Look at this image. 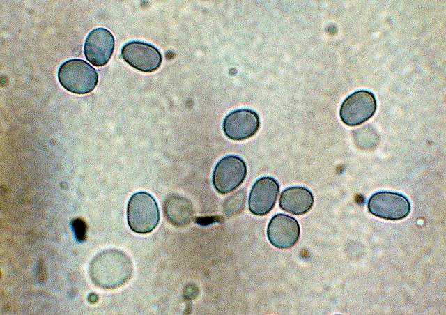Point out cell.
I'll use <instances>...</instances> for the list:
<instances>
[{"label": "cell", "instance_id": "9a60e30c", "mask_svg": "<svg viewBox=\"0 0 446 315\" xmlns=\"http://www.w3.org/2000/svg\"><path fill=\"white\" fill-rule=\"evenodd\" d=\"M72 229L76 240L84 242L86 238L87 225L82 218H75L71 222Z\"/></svg>", "mask_w": 446, "mask_h": 315}, {"label": "cell", "instance_id": "8fae6325", "mask_svg": "<svg viewBox=\"0 0 446 315\" xmlns=\"http://www.w3.org/2000/svg\"><path fill=\"white\" fill-rule=\"evenodd\" d=\"M279 191V185L273 178L261 177L253 185L248 200L250 212L255 215H264L274 207Z\"/></svg>", "mask_w": 446, "mask_h": 315}, {"label": "cell", "instance_id": "ba28073f", "mask_svg": "<svg viewBox=\"0 0 446 315\" xmlns=\"http://www.w3.org/2000/svg\"><path fill=\"white\" fill-rule=\"evenodd\" d=\"M260 126L258 114L249 109L232 111L223 121L225 135L233 141H243L254 135Z\"/></svg>", "mask_w": 446, "mask_h": 315}, {"label": "cell", "instance_id": "5bb4252c", "mask_svg": "<svg viewBox=\"0 0 446 315\" xmlns=\"http://www.w3.org/2000/svg\"><path fill=\"white\" fill-rule=\"evenodd\" d=\"M245 199V192L241 190L229 196L224 203L225 214L232 215L238 213L244 206Z\"/></svg>", "mask_w": 446, "mask_h": 315}, {"label": "cell", "instance_id": "30bf717a", "mask_svg": "<svg viewBox=\"0 0 446 315\" xmlns=\"http://www.w3.org/2000/svg\"><path fill=\"white\" fill-rule=\"evenodd\" d=\"M300 233V225L293 217L277 214L270 220L267 236L270 243L279 249H289L298 242Z\"/></svg>", "mask_w": 446, "mask_h": 315}, {"label": "cell", "instance_id": "52a82bcc", "mask_svg": "<svg viewBox=\"0 0 446 315\" xmlns=\"http://www.w3.org/2000/svg\"><path fill=\"white\" fill-rule=\"evenodd\" d=\"M123 59L137 70L152 72L162 63V55L154 45L139 40L125 44L121 52Z\"/></svg>", "mask_w": 446, "mask_h": 315}, {"label": "cell", "instance_id": "7a4b0ae2", "mask_svg": "<svg viewBox=\"0 0 446 315\" xmlns=\"http://www.w3.org/2000/svg\"><path fill=\"white\" fill-rule=\"evenodd\" d=\"M127 220L134 232L139 234L151 232L160 221L159 208L154 197L146 192L132 195L128 203Z\"/></svg>", "mask_w": 446, "mask_h": 315}, {"label": "cell", "instance_id": "6da1fadb", "mask_svg": "<svg viewBox=\"0 0 446 315\" xmlns=\"http://www.w3.org/2000/svg\"><path fill=\"white\" fill-rule=\"evenodd\" d=\"M133 272L132 262L123 251L116 249L98 254L89 266L90 277L97 286L114 289L127 283Z\"/></svg>", "mask_w": 446, "mask_h": 315}, {"label": "cell", "instance_id": "277c9868", "mask_svg": "<svg viewBox=\"0 0 446 315\" xmlns=\"http://www.w3.org/2000/svg\"><path fill=\"white\" fill-rule=\"evenodd\" d=\"M376 107V100L372 92L358 90L348 95L341 103L340 118L346 125L357 126L370 119Z\"/></svg>", "mask_w": 446, "mask_h": 315}, {"label": "cell", "instance_id": "4fadbf2b", "mask_svg": "<svg viewBox=\"0 0 446 315\" xmlns=\"http://www.w3.org/2000/svg\"><path fill=\"white\" fill-rule=\"evenodd\" d=\"M164 213L171 224L179 226L187 224L193 213L191 203L186 198L176 194L168 197L164 201Z\"/></svg>", "mask_w": 446, "mask_h": 315}, {"label": "cell", "instance_id": "5b68a950", "mask_svg": "<svg viewBox=\"0 0 446 315\" xmlns=\"http://www.w3.org/2000/svg\"><path fill=\"white\" fill-rule=\"evenodd\" d=\"M369 212L373 215L387 220H400L410 212V203L403 194L391 191H379L372 194L368 202Z\"/></svg>", "mask_w": 446, "mask_h": 315}, {"label": "cell", "instance_id": "8992f818", "mask_svg": "<svg viewBox=\"0 0 446 315\" xmlns=\"http://www.w3.org/2000/svg\"><path fill=\"white\" fill-rule=\"evenodd\" d=\"M246 175L247 166L244 160L236 155H227L216 164L213 185L219 193H229L242 184Z\"/></svg>", "mask_w": 446, "mask_h": 315}, {"label": "cell", "instance_id": "3957f363", "mask_svg": "<svg viewBox=\"0 0 446 315\" xmlns=\"http://www.w3.org/2000/svg\"><path fill=\"white\" fill-rule=\"evenodd\" d=\"M57 77L65 89L75 94L91 92L98 82L96 70L80 59H69L63 62L59 68Z\"/></svg>", "mask_w": 446, "mask_h": 315}, {"label": "cell", "instance_id": "7c38bea8", "mask_svg": "<svg viewBox=\"0 0 446 315\" xmlns=\"http://www.w3.org/2000/svg\"><path fill=\"white\" fill-rule=\"evenodd\" d=\"M279 204L280 208L289 213L301 215L307 213L314 204L312 192L302 186L288 187L281 193Z\"/></svg>", "mask_w": 446, "mask_h": 315}, {"label": "cell", "instance_id": "9c48e42d", "mask_svg": "<svg viewBox=\"0 0 446 315\" xmlns=\"http://www.w3.org/2000/svg\"><path fill=\"white\" fill-rule=\"evenodd\" d=\"M114 45V37L108 29H94L86 38L84 45V56L95 66H105L113 54Z\"/></svg>", "mask_w": 446, "mask_h": 315}]
</instances>
